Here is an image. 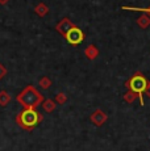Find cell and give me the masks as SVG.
Segmentation results:
<instances>
[{
	"instance_id": "6da1fadb",
	"label": "cell",
	"mask_w": 150,
	"mask_h": 151,
	"mask_svg": "<svg viewBox=\"0 0 150 151\" xmlns=\"http://www.w3.org/2000/svg\"><path fill=\"white\" fill-rule=\"evenodd\" d=\"M40 121V116L36 110L33 109H27L19 116V122H21V125L24 127H33L34 125H37V122Z\"/></svg>"
},
{
	"instance_id": "7a4b0ae2",
	"label": "cell",
	"mask_w": 150,
	"mask_h": 151,
	"mask_svg": "<svg viewBox=\"0 0 150 151\" xmlns=\"http://www.w3.org/2000/svg\"><path fill=\"white\" fill-rule=\"evenodd\" d=\"M146 88H148V82L141 75H137L131 80V89L136 93H142Z\"/></svg>"
},
{
	"instance_id": "3957f363",
	"label": "cell",
	"mask_w": 150,
	"mask_h": 151,
	"mask_svg": "<svg viewBox=\"0 0 150 151\" xmlns=\"http://www.w3.org/2000/svg\"><path fill=\"white\" fill-rule=\"evenodd\" d=\"M66 38L71 45H78L83 41V32L78 28H71L66 34Z\"/></svg>"
},
{
	"instance_id": "277c9868",
	"label": "cell",
	"mask_w": 150,
	"mask_h": 151,
	"mask_svg": "<svg viewBox=\"0 0 150 151\" xmlns=\"http://www.w3.org/2000/svg\"><path fill=\"white\" fill-rule=\"evenodd\" d=\"M149 13H150V9H149Z\"/></svg>"
}]
</instances>
